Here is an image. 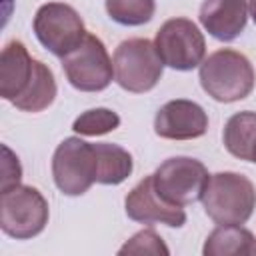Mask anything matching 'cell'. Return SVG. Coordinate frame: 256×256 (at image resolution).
Here are the masks:
<instances>
[{"instance_id": "cell-1", "label": "cell", "mask_w": 256, "mask_h": 256, "mask_svg": "<svg viewBox=\"0 0 256 256\" xmlns=\"http://www.w3.org/2000/svg\"><path fill=\"white\" fill-rule=\"evenodd\" d=\"M204 92L216 102H238L254 90L256 74L250 60L232 48H220L202 60L198 72Z\"/></svg>"}, {"instance_id": "cell-2", "label": "cell", "mask_w": 256, "mask_h": 256, "mask_svg": "<svg viewBox=\"0 0 256 256\" xmlns=\"http://www.w3.org/2000/svg\"><path fill=\"white\" fill-rule=\"evenodd\" d=\"M200 200L216 224H244L256 208V188L238 172H216L208 178Z\"/></svg>"}, {"instance_id": "cell-3", "label": "cell", "mask_w": 256, "mask_h": 256, "mask_svg": "<svg viewBox=\"0 0 256 256\" xmlns=\"http://www.w3.org/2000/svg\"><path fill=\"white\" fill-rule=\"evenodd\" d=\"M112 64L118 86L134 94L152 90L158 84L164 68L154 42L148 38H130L120 42L114 50Z\"/></svg>"}, {"instance_id": "cell-4", "label": "cell", "mask_w": 256, "mask_h": 256, "mask_svg": "<svg viewBox=\"0 0 256 256\" xmlns=\"http://www.w3.org/2000/svg\"><path fill=\"white\" fill-rule=\"evenodd\" d=\"M48 202L34 186H14L0 194V228L16 240L38 236L48 224Z\"/></svg>"}, {"instance_id": "cell-5", "label": "cell", "mask_w": 256, "mask_h": 256, "mask_svg": "<svg viewBox=\"0 0 256 256\" xmlns=\"http://www.w3.org/2000/svg\"><path fill=\"white\" fill-rule=\"evenodd\" d=\"M52 176L66 196H80L98 178V156L94 144L70 136L62 140L52 156Z\"/></svg>"}, {"instance_id": "cell-6", "label": "cell", "mask_w": 256, "mask_h": 256, "mask_svg": "<svg viewBox=\"0 0 256 256\" xmlns=\"http://www.w3.org/2000/svg\"><path fill=\"white\" fill-rule=\"evenodd\" d=\"M62 68L68 82L80 92H100L114 78V64L104 42L86 34L84 40L62 58Z\"/></svg>"}, {"instance_id": "cell-7", "label": "cell", "mask_w": 256, "mask_h": 256, "mask_svg": "<svg viewBox=\"0 0 256 256\" xmlns=\"http://www.w3.org/2000/svg\"><path fill=\"white\" fill-rule=\"evenodd\" d=\"M34 34L54 56L64 58L88 34L80 14L64 2H48L36 10Z\"/></svg>"}, {"instance_id": "cell-8", "label": "cell", "mask_w": 256, "mask_h": 256, "mask_svg": "<svg viewBox=\"0 0 256 256\" xmlns=\"http://www.w3.org/2000/svg\"><path fill=\"white\" fill-rule=\"evenodd\" d=\"M154 46L166 66L182 72L200 66L206 56V40L188 18L166 20L156 32Z\"/></svg>"}, {"instance_id": "cell-9", "label": "cell", "mask_w": 256, "mask_h": 256, "mask_svg": "<svg viewBox=\"0 0 256 256\" xmlns=\"http://www.w3.org/2000/svg\"><path fill=\"white\" fill-rule=\"evenodd\" d=\"M152 176L158 194L178 206H188L200 200L210 178L206 166L200 160L188 156L164 160Z\"/></svg>"}, {"instance_id": "cell-10", "label": "cell", "mask_w": 256, "mask_h": 256, "mask_svg": "<svg viewBox=\"0 0 256 256\" xmlns=\"http://www.w3.org/2000/svg\"><path fill=\"white\" fill-rule=\"evenodd\" d=\"M124 210L128 218L142 224H166L172 228H180L186 224L184 206L172 204L162 198L154 186V176H146L140 180L126 196Z\"/></svg>"}, {"instance_id": "cell-11", "label": "cell", "mask_w": 256, "mask_h": 256, "mask_svg": "<svg viewBox=\"0 0 256 256\" xmlns=\"http://www.w3.org/2000/svg\"><path fill=\"white\" fill-rule=\"evenodd\" d=\"M208 130V116L204 108L192 100H170L154 118V132L166 140H194Z\"/></svg>"}, {"instance_id": "cell-12", "label": "cell", "mask_w": 256, "mask_h": 256, "mask_svg": "<svg viewBox=\"0 0 256 256\" xmlns=\"http://www.w3.org/2000/svg\"><path fill=\"white\" fill-rule=\"evenodd\" d=\"M248 12V0H204L198 18L210 36L230 42L246 28Z\"/></svg>"}, {"instance_id": "cell-13", "label": "cell", "mask_w": 256, "mask_h": 256, "mask_svg": "<svg viewBox=\"0 0 256 256\" xmlns=\"http://www.w3.org/2000/svg\"><path fill=\"white\" fill-rule=\"evenodd\" d=\"M34 70V58H30L26 46L20 40H12L0 54V96L14 102L28 86Z\"/></svg>"}, {"instance_id": "cell-14", "label": "cell", "mask_w": 256, "mask_h": 256, "mask_svg": "<svg viewBox=\"0 0 256 256\" xmlns=\"http://www.w3.org/2000/svg\"><path fill=\"white\" fill-rule=\"evenodd\" d=\"M204 256H252L256 254V238L242 224H218L206 238Z\"/></svg>"}, {"instance_id": "cell-15", "label": "cell", "mask_w": 256, "mask_h": 256, "mask_svg": "<svg viewBox=\"0 0 256 256\" xmlns=\"http://www.w3.org/2000/svg\"><path fill=\"white\" fill-rule=\"evenodd\" d=\"M54 98H56V80L52 70L44 62L34 60L32 78L26 90L12 104L22 112H42L54 102Z\"/></svg>"}, {"instance_id": "cell-16", "label": "cell", "mask_w": 256, "mask_h": 256, "mask_svg": "<svg viewBox=\"0 0 256 256\" xmlns=\"http://www.w3.org/2000/svg\"><path fill=\"white\" fill-rule=\"evenodd\" d=\"M222 136H224V146L232 156L252 162V154L256 146V112L244 110L230 116Z\"/></svg>"}, {"instance_id": "cell-17", "label": "cell", "mask_w": 256, "mask_h": 256, "mask_svg": "<svg viewBox=\"0 0 256 256\" xmlns=\"http://www.w3.org/2000/svg\"><path fill=\"white\" fill-rule=\"evenodd\" d=\"M94 148L98 156V178H96L98 184L116 186L132 174L134 162L128 150L110 142H98L94 144Z\"/></svg>"}, {"instance_id": "cell-18", "label": "cell", "mask_w": 256, "mask_h": 256, "mask_svg": "<svg viewBox=\"0 0 256 256\" xmlns=\"http://www.w3.org/2000/svg\"><path fill=\"white\" fill-rule=\"evenodd\" d=\"M154 0H106L108 16L122 26H142L152 20Z\"/></svg>"}, {"instance_id": "cell-19", "label": "cell", "mask_w": 256, "mask_h": 256, "mask_svg": "<svg viewBox=\"0 0 256 256\" xmlns=\"http://www.w3.org/2000/svg\"><path fill=\"white\" fill-rule=\"evenodd\" d=\"M118 126H120V116L114 110L92 108L74 120L72 130L80 136H100V134H108V132L116 130Z\"/></svg>"}, {"instance_id": "cell-20", "label": "cell", "mask_w": 256, "mask_h": 256, "mask_svg": "<svg viewBox=\"0 0 256 256\" xmlns=\"http://www.w3.org/2000/svg\"><path fill=\"white\" fill-rule=\"evenodd\" d=\"M120 254H170L168 246L162 242V238L152 230V228H146V230H140L136 232L120 250Z\"/></svg>"}, {"instance_id": "cell-21", "label": "cell", "mask_w": 256, "mask_h": 256, "mask_svg": "<svg viewBox=\"0 0 256 256\" xmlns=\"http://www.w3.org/2000/svg\"><path fill=\"white\" fill-rule=\"evenodd\" d=\"M2 182H0V192L4 190H10L14 186L20 184V178H22V168H20V162L18 158L14 156V152L8 148V146H2Z\"/></svg>"}, {"instance_id": "cell-22", "label": "cell", "mask_w": 256, "mask_h": 256, "mask_svg": "<svg viewBox=\"0 0 256 256\" xmlns=\"http://www.w3.org/2000/svg\"><path fill=\"white\" fill-rule=\"evenodd\" d=\"M248 10H250V16L256 24V0H248Z\"/></svg>"}, {"instance_id": "cell-23", "label": "cell", "mask_w": 256, "mask_h": 256, "mask_svg": "<svg viewBox=\"0 0 256 256\" xmlns=\"http://www.w3.org/2000/svg\"><path fill=\"white\" fill-rule=\"evenodd\" d=\"M252 162H256V146H254V154H252Z\"/></svg>"}]
</instances>
